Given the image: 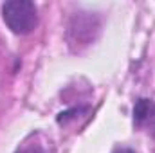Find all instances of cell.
Wrapping results in <instances>:
<instances>
[{"mask_svg":"<svg viewBox=\"0 0 155 153\" xmlns=\"http://www.w3.org/2000/svg\"><path fill=\"white\" fill-rule=\"evenodd\" d=\"M2 18L11 33L29 34L38 24L36 5L29 0H11L2 5Z\"/></svg>","mask_w":155,"mask_h":153,"instance_id":"1","label":"cell"},{"mask_svg":"<svg viewBox=\"0 0 155 153\" xmlns=\"http://www.w3.org/2000/svg\"><path fill=\"white\" fill-rule=\"evenodd\" d=\"M99 24L96 22V16L92 13H79L72 18V22L69 24V31H67V40L71 47L78 49L81 45H88L94 40V33H97Z\"/></svg>","mask_w":155,"mask_h":153,"instance_id":"2","label":"cell"},{"mask_svg":"<svg viewBox=\"0 0 155 153\" xmlns=\"http://www.w3.org/2000/svg\"><path fill=\"white\" fill-rule=\"evenodd\" d=\"M16 153H47V151H45V148L41 144H38V142H24L16 150Z\"/></svg>","mask_w":155,"mask_h":153,"instance_id":"3","label":"cell"},{"mask_svg":"<svg viewBox=\"0 0 155 153\" xmlns=\"http://www.w3.org/2000/svg\"><path fill=\"white\" fill-rule=\"evenodd\" d=\"M143 124L148 128V132H150V133H153V135H155V103L152 105V110H150V114H148L146 121H144Z\"/></svg>","mask_w":155,"mask_h":153,"instance_id":"4","label":"cell"},{"mask_svg":"<svg viewBox=\"0 0 155 153\" xmlns=\"http://www.w3.org/2000/svg\"><path fill=\"white\" fill-rule=\"evenodd\" d=\"M114 153H135L134 150H130V148H121V150H117V151Z\"/></svg>","mask_w":155,"mask_h":153,"instance_id":"5","label":"cell"}]
</instances>
